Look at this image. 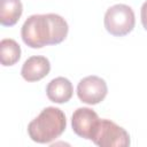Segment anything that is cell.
Listing matches in <instances>:
<instances>
[{"label": "cell", "mask_w": 147, "mask_h": 147, "mask_svg": "<svg viewBox=\"0 0 147 147\" xmlns=\"http://www.w3.org/2000/svg\"><path fill=\"white\" fill-rule=\"evenodd\" d=\"M67 21L57 14H36L26 18L21 29V36L29 47L41 48L46 45H57L68 34Z\"/></svg>", "instance_id": "6da1fadb"}, {"label": "cell", "mask_w": 147, "mask_h": 147, "mask_svg": "<svg viewBox=\"0 0 147 147\" xmlns=\"http://www.w3.org/2000/svg\"><path fill=\"white\" fill-rule=\"evenodd\" d=\"M64 113L56 107H46L28 125L30 138L38 144H48L59 138L65 130Z\"/></svg>", "instance_id": "7a4b0ae2"}, {"label": "cell", "mask_w": 147, "mask_h": 147, "mask_svg": "<svg viewBox=\"0 0 147 147\" xmlns=\"http://www.w3.org/2000/svg\"><path fill=\"white\" fill-rule=\"evenodd\" d=\"M106 30L116 37H123L130 33L136 24V17L132 8L124 3H117L109 7L103 18Z\"/></svg>", "instance_id": "3957f363"}, {"label": "cell", "mask_w": 147, "mask_h": 147, "mask_svg": "<svg viewBox=\"0 0 147 147\" xmlns=\"http://www.w3.org/2000/svg\"><path fill=\"white\" fill-rule=\"evenodd\" d=\"M92 141L100 147H127L130 145V136L122 126L103 118L100 119Z\"/></svg>", "instance_id": "277c9868"}, {"label": "cell", "mask_w": 147, "mask_h": 147, "mask_svg": "<svg viewBox=\"0 0 147 147\" xmlns=\"http://www.w3.org/2000/svg\"><path fill=\"white\" fill-rule=\"evenodd\" d=\"M107 93V83L99 76L84 77L77 85V95L79 100L87 105H96L103 101Z\"/></svg>", "instance_id": "5b68a950"}, {"label": "cell", "mask_w": 147, "mask_h": 147, "mask_svg": "<svg viewBox=\"0 0 147 147\" xmlns=\"http://www.w3.org/2000/svg\"><path fill=\"white\" fill-rule=\"evenodd\" d=\"M99 122L100 118L98 114L87 107L76 109L71 116V126L74 132L87 140H92Z\"/></svg>", "instance_id": "8992f818"}, {"label": "cell", "mask_w": 147, "mask_h": 147, "mask_svg": "<svg viewBox=\"0 0 147 147\" xmlns=\"http://www.w3.org/2000/svg\"><path fill=\"white\" fill-rule=\"evenodd\" d=\"M51 71V63L47 57L34 55L25 60L22 65L21 75L26 82H38L46 77Z\"/></svg>", "instance_id": "52a82bcc"}, {"label": "cell", "mask_w": 147, "mask_h": 147, "mask_svg": "<svg viewBox=\"0 0 147 147\" xmlns=\"http://www.w3.org/2000/svg\"><path fill=\"white\" fill-rule=\"evenodd\" d=\"M72 93H74L72 84L65 77H56L52 79L46 87L47 98L55 103L68 102L71 99Z\"/></svg>", "instance_id": "ba28073f"}, {"label": "cell", "mask_w": 147, "mask_h": 147, "mask_svg": "<svg viewBox=\"0 0 147 147\" xmlns=\"http://www.w3.org/2000/svg\"><path fill=\"white\" fill-rule=\"evenodd\" d=\"M22 13L23 5L21 0H0V23L2 25H15Z\"/></svg>", "instance_id": "9c48e42d"}, {"label": "cell", "mask_w": 147, "mask_h": 147, "mask_svg": "<svg viewBox=\"0 0 147 147\" xmlns=\"http://www.w3.org/2000/svg\"><path fill=\"white\" fill-rule=\"evenodd\" d=\"M21 57L20 45L10 38L2 39L0 42V60L1 64L5 67L14 65Z\"/></svg>", "instance_id": "30bf717a"}, {"label": "cell", "mask_w": 147, "mask_h": 147, "mask_svg": "<svg viewBox=\"0 0 147 147\" xmlns=\"http://www.w3.org/2000/svg\"><path fill=\"white\" fill-rule=\"evenodd\" d=\"M140 16H141L142 26L145 28V30H147V1H145V2L142 3V6H141Z\"/></svg>", "instance_id": "8fae6325"}]
</instances>
